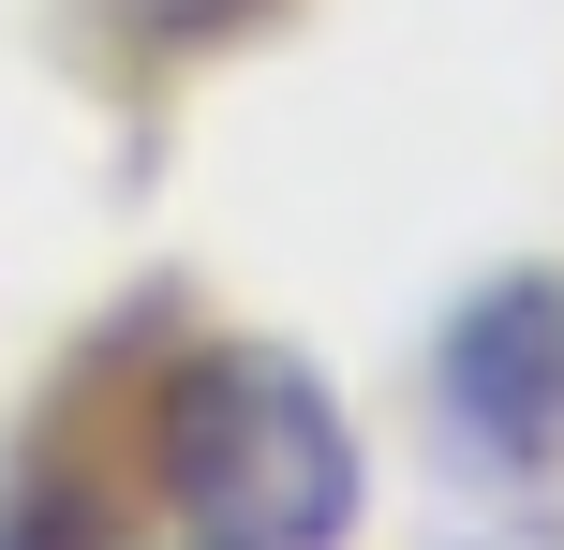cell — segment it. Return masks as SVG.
<instances>
[{"mask_svg":"<svg viewBox=\"0 0 564 550\" xmlns=\"http://www.w3.org/2000/svg\"><path fill=\"white\" fill-rule=\"evenodd\" d=\"M164 373H178V298H134L59 357V387L0 462V550H134L164 492Z\"/></svg>","mask_w":564,"mask_h":550,"instance_id":"cell-2","label":"cell"},{"mask_svg":"<svg viewBox=\"0 0 564 550\" xmlns=\"http://www.w3.org/2000/svg\"><path fill=\"white\" fill-rule=\"evenodd\" d=\"M164 506L208 550H341L357 536V432L282 343H178Z\"/></svg>","mask_w":564,"mask_h":550,"instance_id":"cell-1","label":"cell"},{"mask_svg":"<svg viewBox=\"0 0 564 550\" xmlns=\"http://www.w3.org/2000/svg\"><path fill=\"white\" fill-rule=\"evenodd\" d=\"M431 402H446L460 462L550 476L564 462V268H490L431 343Z\"/></svg>","mask_w":564,"mask_h":550,"instance_id":"cell-3","label":"cell"},{"mask_svg":"<svg viewBox=\"0 0 564 550\" xmlns=\"http://www.w3.org/2000/svg\"><path fill=\"white\" fill-rule=\"evenodd\" d=\"M89 15H105V60L164 75V60H208V45H238V30H253L268 0H89Z\"/></svg>","mask_w":564,"mask_h":550,"instance_id":"cell-4","label":"cell"}]
</instances>
